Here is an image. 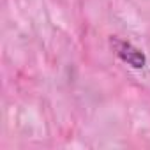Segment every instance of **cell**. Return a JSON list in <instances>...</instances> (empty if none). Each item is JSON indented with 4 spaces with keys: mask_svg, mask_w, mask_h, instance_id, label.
Listing matches in <instances>:
<instances>
[{
    "mask_svg": "<svg viewBox=\"0 0 150 150\" xmlns=\"http://www.w3.org/2000/svg\"><path fill=\"white\" fill-rule=\"evenodd\" d=\"M113 46H115L117 55H118L124 62H127L129 65H132V67H136V69L145 67V62H146L145 55H143L138 48H134L131 42H125V41L115 39V41H113Z\"/></svg>",
    "mask_w": 150,
    "mask_h": 150,
    "instance_id": "6da1fadb",
    "label": "cell"
}]
</instances>
